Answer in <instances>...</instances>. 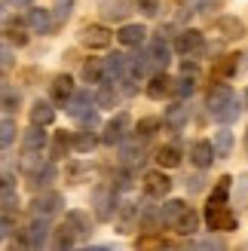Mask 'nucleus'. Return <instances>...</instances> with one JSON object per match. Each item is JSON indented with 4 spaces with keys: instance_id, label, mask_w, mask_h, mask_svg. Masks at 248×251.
Listing matches in <instances>:
<instances>
[{
    "instance_id": "obj_49",
    "label": "nucleus",
    "mask_w": 248,
    "mask_h": 251,
    "mask_svg": "<svg viewBox=\"0 0 248 251\" xmlns=\"http://www.w3.org/2000/svg\"><path fill=\"white\" fill-rule=\"evenodd\" d=\"M9 3H16V6H31V0H9Z\"/></svg>"
},
{
    "instance_id": "obj_24",
    "label": "nucleus",
    "mask_w": 248,
    "mask_h": 251,
    "mask_svg": "<svg viewBox=\"0 0 248 251\" xmlns=\"http://www.w3.org/2000/svg\"><path fill=\"white\" fill-rule=\"evenodd\" d=\"M181 147L178 144H163L156 150V162H159V169H175V166H181Z\"/></svg>"
},
{
    "instance_id": "obj_43",
    "label": "nucleus",
    "mask_w": 248,
    "mask_h": 251,
    "mask_svg": "<svg viewBox=\"0 0 248 251\" xmlns=\"http://www.w3.org/2000/svg\"><path fill=\"white\" fill-rule=\"evenodd\" d=\"M16 104H19L16 92H0V107H3V110H16Z\"/></svg>"
},
{
    "instance_id": "obj_36",
    "label": "nucleus",
    "mask_w": 248,
    "mask_h": 251,
    "mask_svg": "<svg viewBox=\"0 0 248 251\" xmlns=\"http://www.w3.org/2000/svg\"><path fill=\"white\" fill-rule=\"evenodd\" d=\"M117 101H120V92L114 89V86H101L98 95H95V104L98 107H117Z\"/></svg>"
},
{
    "instance_id": "obj_12",
    "label": "nucleus",
    "mask_w": 248,
    "mask_h": 251,
    "mask_svg": "<svg viewBox=\"0 0 248 251\" xmlns=\"http://www.w3.org/2000/svg\"><path fill=\"white\" fill-rule=\"evenodd\" d=\"M138 224H141V205L138 202H126V205L117 211V230L120 233L138 230Z\"/></svg>"
},
{
    "instance_id": "obj_10",
    "label": "nucleus",
    "mask_w": 248,
    "mask_h": 251,
    "mask_svg": "<svg viewBox=\"0 0 248 251\" xmlns=\"http://www.w3.org/2000/svg\"><path fill=\"white\" fill-rule=\"evenodd\" d=\"M178 52H184V55H202V49H205V37L199 34V31H193V28H187V31H181L178 34Z\"/></svg>"
},
{
    "instance_id": "obj_1",
    "label": "nucleus",
    "mask_w": 248,
    "mask_h": 251,
    "mask_svg": "<svg viewBox=\"0 0 248 251\" xmlns=\"http://www.w3.org/2000/svg\"><path fill=\"white\" fill-rule=\"evenodd\" d=\"M205 224H208V230H215V233H230V230L239 227V218H236V211H233L227 202H218V205L208 202Z\"/></svg>"
},
{
    "instance_id": "obj_18",
    "label": "nucleus",
    "mask_w": 248,
    "mask_h": 251,
    "mask_svg": "<svg viewBox=\"0 0 248 251\" xmlns=\"http://www.w3.org/2000/svg\"><path fill=\"white\" fill-rule=\"evenodd\" d=\"M190 159H193L196 169H208L215 162V147H212V141H196L190 147Z\"/></svg>"
},
{
    "instance_id": "obj_19",
    "label": "nucleus",
    "mask_w": 248,
    "mask_h": 251,
    "mask_svg": "<svg viewBox=\"0 0 248 251\" xmlns=\"http://www.w3.org/2000/svg\"><path fill=\"white\" fill-rule=\"evenodd\" d=\"M187 120H190V107L184 104V101H178V104H172L169 110H166V117H163V123L169 126V129H184L187 126Z\"/></svg>"
},
{
    "instance_id": "obj_30",
    "label": "nucleus",
    "mask_w": 248,
    "mask_h": 251,
    "mask_svg": "<svg viewBox=\"0 0 248 251\" xmlns=\"http://www.w3.org/2000/svg\"><path fill=\"white\" fill-rule=\"evenodd\" d=\"M95 144H98V135H95V132H77V135L71 138V147L80 150V153H89V150H95Z\"/></svg>"
},
{
    "instance_id": "obj_33",
    "label": "nucleus",
    "mask_w": 248,
    "mask_h": 251,
    "mask_svg": "<svg viewBox=\"0 0 248 251\" xmlns=\"http://www.w3.org/2000/svg\"><path fill=\"white\" fill-rule=\"evenodd\" d=\"M68 150H71V138H68L65 132H55L52 147H49V156H52V159H65V156H68Z\"/></svg>"
},
{
    "instance_id": "obj_15",
    "label": "nucleus",
    "mask_w": 248,
    "mask_h": 251,
    "mask_svg": "<svg viewBox=\"0 0 248 251\" xmlns=\"http://www.w3.org/2000/svg\"><path fill=\"white\" fill-rule=\"evenodd\" d=\"M28 28L34 34H49L52 31V12L43 9V6H31L28 9Z\"/></svg>"
},
{
    "instance_id": "obj_6",
    "label": "nucleus",
    "mask_w": 248,
    "mask_h": 251,
    "mask_svg": "<svg viewBox=\"0 0 248 251\" xmlns=\"http://www.w3.org/2000/svg\"><path fill=\"white\" fill-rule=\"evenodd\" d=\"M98 9L107 22H126L135 12V0H98Z\"/></svg>"
},
{
    "instance_id": "obj_47",
    "label": "nucleus",
    "mask_w": 248,
    "mask_h": 251,
    "mask_svg": "<svg viewBox=\"0 0 248 251\" xmlns=\"http://www.w3.org/2000/svg\"><path fill=\"white\" fill-rule=\"evenodd\" d=\"M196 248H224V239H202V242H196Z\"/></svg>"
},
{
    "instance_id": "obj_23",
    "label": "nucleus",
    "mask_w": 248,
    "mask_h": 251,
    "mask_svg": "<svg viewBox=\"0 0 248 251\" xmlns=\"http://www.w3.org/2000/svg\"><path fill=\"white\" fill-rule=\"evenodd\" d=\"M147 95H150L153 101H159V98L172 95V77H169V74H153L150 83H147Z\"/></svg>"
},
{
    "instance_id": "obj_29",
    "label": "nucleus",
    "mask_w": 248,
    "mask_h": 251,
    "mask_svg": "<svg viewBox=\"0 0 248 251\" xmlns=\"http://www.w3.org/2000/svg\"><path fill=\"white\" fill-rule=\"evenodd\" d=\"M52 181H55V166L52 162H46V166L31 172V187H49Z\"/></svg>"
},
{
    "instance_id": "obj_11",
    "label": "nucleus",
    "mask_w": 248,
    "mask_h": 251,
    "mask_svg": "<svg viewBox=\"0 0 248 251\" xmlns=\"http://www.w3.org/2000/svg\"><path fill=\"white\" fill-rule=\"evenodd\" d=\"M147 61H150V68L166 71V65L172 61V49H169V43L163 37H153L150 40V46H147Z\"/></svg>"
},
{
    "instance_id": "obj_22",
    "label": "nucleus",
    "mask_w": 248,
    "mask_h": 251,
    "mask_svg": "<svg viewBox=\"0 0 248 251\" xmlns=\"http://www.w3.org/2000/svg\"><path fill=\"white\" fill-rule=\"evenodd\" d=\"M31 123L34 126H52L55 123V107H52V101H34L31 104Z\"/></svg>"
},
{
    "instance_id": "obj_9",
    "label": "nucleus",
    "mask_w": 248,
    "mask_h": 251,
    "mask_svg": "<svg viewBox=\"0 0 248 251\" xmlns=\"http://www.w3.org/2000/svg\"><path fill=\"white\" fill-rule=\"evenodd\" d=\"M61 205H65V196L55 193V190H49V193H40L31 202V211L34 215H40V218H49V215H55V211H61Z\"/></svg>"
},
{
    "instance_id": "obj_31",
    "label": "nucleus",
    "mask_w": 248,
    "mask_h": 251,
    "mask_svg": "<svg viewBox=\"0 0 248 251\" xmlns=\"http://www.w3.org/2000/svg\"><path fill=\"white\" fill-rule=\"evenodd\" d=\"M233 74H236V55H224L212 68V77L215 80H227V77H233Z\"/></svg>"
},
{
    "instance_id": "obj_35",
    "label": "nucleus",
    "mask_w": 248,
    "mask_h": 251,
    "mask_svg": "<svg viewBox=\"0 0 248 251\" xmlns=\"http://www.w3.org/2000/svg\"><path fill=\"white\" fill-rule=\"evenodd\" d=\"M193 89H196V83H193V77H178V80H172V95H178V98H190L193 95Z\"/></svg>"
},
{
    "instance_id": "obj_26",
    "label": "nucleus",
    "mask_w": 248,
    "mask_h": 251,
    "mask_svg": "<svg viewBox=\"0 0 248 251\" xmlns=\"http://www.w3.org/2000/svg\"><path fill=\"white\" fill-rule=\"evenodd\" d=\"M126 61H129V55H123V52L107 55L104 58V80L107 77H123L126 80Z\"/></svg>"
},
{
    "instance_id": "obj_7",
    "label": "nucleus",
    "mask_w": 248,
    "mask_h": 251,
    "mask_svg": "<svg viewBox=\"0 0 248 251\" xmlns=\"http://www.w3.org/2000/svg\"><path fill=\"white\" fill-rule=\"evenodd\" d=\"M46 236H49V224H46V218H40L37 215L28 227L22 230V239H19V245H31V248H40V245H46Z\"/></svg>"
},
{
    "instance_id": "obj_48",
    "label": "nucleus",
    "mask_w": 248,
    "mask_h": 251,
    "mask_svg": "<svg viewBox=\"0 0 248 251\" xmlns=\"http://www.w3.org/2000/svg\"><path fill=\"white\" fill-rule=\"evenodd\" d=\"M190 181V190H202V178L199 175H196V178H187Z\"/></svg>"
},
{
    "instance_id": "obj_25",
    "label": "nucleus",
    "mask_w": 248,
    "mask_h": 251,
    "mask_svg": "<svg viewBox=\"0 0 248 251\" xmlns=\"http://www.w3.org/2000/svg\"><path fill=\"white\" fill-rule=\"evenodd\" d=\"M65 227H68L74 236H86V233H89V227H92V221H89V215H86V211H68Z\"/></svg>"
},
{
    "instance_id": "obj_41",
    "label": "nucleus",
    "mask_w": 248,
    "mask_h": 251,
    "mask_svg": "<svg viewBox=\"0 0 248 251\" xmlns=\"http://www.w3.org/2000/svg\"><path fill=\"white\" fill-rule=\"evenodd\" d=\"M9 193H16V178L9 172H0V199L9 196Z\"/></svg>"
},
{
    "instance_id": "obj_5",
    "label": "nucleus",
    "mask_w": 248,
    "mask_h": 251,
    "mask_svg": "<svg viewBox=\"0 0 248 251\" xmlns=\"http://www.w3.org/2000/svg\"><path fill=\"white\" fill-rule=\"evenodd\" d=\"M144 193L150 196V199H163V196H169V190H172V178L163 172V169H150V172H144Z\"/></svg>"
},
{
    "instance_id": "obj_46",
    "label": "nucleus",
    "mask_w": 248,
    "mask_h": 251,
    "mask_svg": "<svg viewBox=\"0 0 248 251\" xmlns=\"http://www.w3.org/2000/svg\"><path fill=\"white\" fill-rule=\"evenodd\" d=\"M12 233V218H6V215H0V242L6 239V236Z\"/></svg>"
},
{
    "instance_id": "obj_17",
    "label": "nucleus",
    "mask_w": 248,
    "mask_h": 251,
    "mask_svg": "<svg viewBox=\"0 0 248 251\" xmlns=\"http://www.w3.org/2000/svg\"><path fill=\"white\" fill-rule=\"evenodd\" d=\"M49 95H52L55 104H65L68 98L74 95V80L68 77V74H58V77H52V83H49Z\"/></svg>"
},
{
    "instance_id": "obj_27",
    "label": "nucleus",
    "mask_w": 248,
    "mask_h": 251,
    "mask_svg": "<svg viewBox=\"0 0 248 251\" xmlns=\"http://www.w3.org/2000/svg\"><path fill=\"white\" fill-rule=\"evenodd\" d=\"M22 144H25V150H43L46 147V132H43V126H34L31 123V129L25 132V138H22Z\"/></svg>"
},
{
    "instance_id": "obj_28",
    "label": "nucleus",
    "mask_w": 248,
    "mask_h": 251,
    "mask_svg": "<svg viewBox=\"0 0 248 251\" xmlns=\"http://www.w3.org/2000/svg\"><path fill=\"white\" fill-rule=\"evenodd\" d=\"M83 80L86 83H104V58H89L83 65Z\"/></svg>"
},
{
    "instance_id": "obj_4",
    "label": "nucleus",
    "mask_w": 248,
    "mask_h": 251,
    "mask_svg": "<svg viewBox=\"0 0 248 251\" xmlns=\"http://www.w3.org/2000/svg\"><path fill=\"white\" fill-rule=\"evenodd\" d=\"M129 129H132V117L126 114V110H120V114L104 126L101 141H104V144H110V147H114V144H123V141L129 138Z\"/></svg>"
},
{
    "instance_id": "obj_14",
    "label": "nucleus",
    "mask_w": 248,
    "mask_h": 251,
    "mask_svg": "<svg viewBox=\"0 0 248 251\" xmlns=\"http://www.w3.org/2000/svg\"><path fill=\"white\" fill-rule=\"evenodd\" d=\"M172 230L181 233V236H193L196 230H199V211H193L190 205H184V211L175 218V224H172Z\"/></svg>"
},
{
    "instance_id": "obj_21",
    "label": "nucleus",
    "mask_w": 248,
    "mask_h": 251,
    "mask_svg": "<svg viewBox=\"0 0 248 251\" xmlns=\"http://www.w3.org/2000/svg\"><path fill=\"white\" fill-rule=\"evenodd\" d=\"M242 110H245V107H242V101H236V95H233L230 101H227V104H221V107L215 110L212 117H215L221 126H230V123H236V120H239V114H242Z\"/></svg>"
},
{
    "instance_id": "obj_40",
    "label": "nucleus",
    "mask_w": 248,
    "mask_h": 251,
    "mask_svg": "<svg viewBox=\"0 0 248 251\" xmlns=\"http://www.w3.org/2000/svg\"><path fill=\"white\" fill-rule=\"evenodd\" d=\"M153 129H159V120H156V117H144V120L138 123V129H135V135L150 138V135H153Z\"/></svg>"
},
{
    "instance_id": "obj_39",
    "label": "nucleus",
    "mask_w": 248,
    "mask_h": 251,
    "mask_svg": "<svg viewBox=\"0 0 248 251\" xmlns=\"http://www.w3.org/2000/svg\"><path fill=\"white\" fill-rule=\"evenodd\" d=\"M71 9H74V0H55V6L49 9V12H52V19L65 22V19L71 16Z\"/></svg>"
},
{
    "instance_id": "obj_38",
    "label": "nucleus",
    "mask_w": 248,
    "mask_h": 251,
    "mask_svg": "<svg viewBox=\"0 0 248 251\" xmlns=\"http://www.w3.org/2000/svg\"><path fill=\"white\" fill-rule=\"evenodd\" d=\"M74 239H77V236H74L68 227H58V230H55V236H52V245H55V248H71V245H74Z\"/></svg>"
},
{
    "instance_id": "obj_34",
    "label": "nucleus",
    "mask_w": 248,
    "mask_h": 251,
    "mask_svg": "<svg viewBox=\"0 0 248 251\" xmlns=\"http://www.w3.org/2000/svg\"><path fill=\"white\" fill-rule=\"evenodd\" d=\"M230 187H233V178L230 175H224L218 184H215V190H212V196H208V202L212 205H218V202H227V196H230Z\"/></svg>"
},
{
    "instance_id": "obj_16",
    "label": "nucleus",
    "mask_w": 248,
    "mask_h": 251,
    "mask_svg": "<svg viewBox=\"0 0 248 251\" xmlns=\"http://www.w3.org/2000/svg\"><path fill=\"white\" fill-rule=\"evenodd\" d=\"M117 40H120L123 46L138 49V46L147 40V28H144V25H123V28L117 31Z\"/></svg>"
},
{
    "instance_id": "obj_50",
    "label": "nucleus",
    "mask_w": 248,
    "mask_h": 251,
    "mask_svg": "<svg viewBox=\"0 0 248 251\" xmlns=\"http://www.w3.org/2000/svg\"><path fill=\"white\" fill-rule=\"evenodd\" d=\"M242 107L248 110V89H245V98H242Z\"/></svg>"
},
{
    "instance_id": "obj_13",
    "label": "nucleus",
    "mask_w": 248,
    "mask_h": 251,
    "mask_svg": "<svg viewBox=\"0 0 248 251\" xmlns=\"http://www.w3.org/2000/svg\"><path fill=\"white\" fill-rule=\"evenodd\" d=\"M215 28H218V34L224 37V40H242V37L248 34L245 22L236 19V16H221V19L215 22Z\"/></svg>"
},
{
    "instance_id": "obj_37",
    "label": "nucleus",
    "mask_w": 248,
    "mask_h": 251,
    "mask_svg": "<svg viewBox=\"0 0 248 251\" xmlns=\"http://www.w3.org/2000/svg\"><path fill=\"white\" fill-rule=\"evenodd\" d=\"M16 123H12V120H3V123H0V150H6L12 141H16Z\"/></svg>"
},
{
    "instance_id": "obj_44",
    "label": "nucleus",
    "mask_w": 248,
    "mask_h": 251,
    "mask_svg": "<svg viewBox=\"0 0 248 251\" xmlns=\"http://www.w3.org/2000/svg\"><path fill=\"white\" fill-rule=\"evenodd\" d=\"M135 6H138L144 16H156V12H159V0H138Z\"/></svg>"
},
{
    "instance_id": "obj_20",
    "label": "nucleus",
    "mask_w": 248,
    "mask_h": 251,
    "mask_svg": "<svg viewBox=\"0 0 248 251\" xmlns=\"http://www.w3.org/2000/svg\"><path fill=\"white\" fill-rule=\"evenodd\" d=\"M230 98H233V89H230V86H227L224 80H218V83L212 86V89H208V98H205V104H208V110L215 114V110H218L221 104H227Z\"/></svg>"
},
{
    "instance_id": "obj_42",
    "label": "nucleus",
    "mask_w": 248,
    "mask_h": 251,
    "mask_svg": "<svg viewBox=\"0 0 248 251\" xmlns=\"http://www.w3.org/2000/svg\"><path fill=\"white\" fill-rule=\"evenodd\" d=\"M123 156H126L129 162H141L144 150H141V144H123Z\"/></svg>"
},
{
    "instance_id": "obj_3",
    "label": "nucleus",
    "mask_w": 248,
    "mask_h": 251,
    "mask_svg": "<svg viewBox=\"0 0 248 251\" xmlns=\"http://www.w3.org/2000/svg\"><path fill=\"white\" fill-rule=\"evenodd\" d=\"M68 114L74 117V120H80V123H86V126H95V98L89 95V92H77L74 89V95L68 98Z\"/></svg>"
},
{
    "instance_id": "obj_45",
    "label": "nucleus",
    "mask_w": 248,
    "mask_h": 251,
    "mask_svg": "<svg viewBox=\"0 0 248 251\" xmlns=\"http://www.w3.org/2000/svg\"><path fill=\"white\" fill-rule=\"evenodd\" d=\"M129 187H132V175H129V172H120V175H117L114 190H129Z\"/></svg>"
},
{
    "instance_id": "obj_2",
    "label": "nucleus",
    "mask_w": 248,
    "mask_h": 251,
    "mask_svg": "<svg viewBox=\"0 0 248 251\" xmlns=\"http://www.w3.org/2000/svg\"><path fill=\"white\" fill-rule=\"evenodd\" d=\"M92 208H95V221H114L117 215V190L114 184H98L92 190Z\"/></svg>"
},
{
    "instance_id": "obj_8",
    "label": "nucleus",
    "mask_w": 248,
    "mask_h": 251,
    "mask_svg": "<svg viewBox=\"0 0 248 251\" xmlns=\"http://www.w3.org/2000/svg\"><path fill=\"white\" fill-rule=\"evenodd\" d=\"M110 40H114V34H110L104 25H86L80 31V43L89 46V49H107Z\"/></svg>"
},
{
    "instance_id": "obj_32",
    "label": "nucleus",
    "mask_w": 248,
    "mask_h": 251,
    "mask_svg": "<svg viewBox=\"0 0 248 251\" xmlns=\"http://www.w3.org/2000/svg\"><path fill=\"white\" fill-rule=\"evenodd\" d=\"M212 147H215V156H230L233 153V132H218L215 135V141H212Z\"/></svg>"
}]
</instances>
